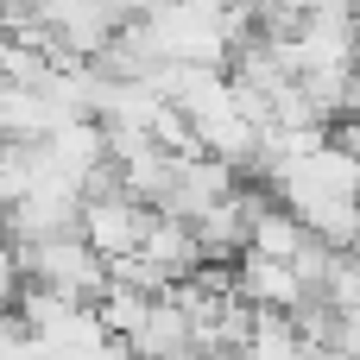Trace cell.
I'll return each instance as SVG.
<instances>
[{"mask_svg": "<svg viewBox=\"0 0 360 360\" xmlns=\"http://www.w3.org/2000/svg\"><path fill=\"white\" fill-rule=\"evenodd\" d=\"M19 278L38 285V291H57V297H76V304H101L114 266L82 240V228H63V234H38V240H19Z\"/></svg>", "mask_w": 360, "mask_h": 360, "instance_id": "1", "label": "cell"}, {"mask_svg": "<svg viewBox=\"0 0 360 360\" xmlns=\"http://www.w3.org/2000/svg\"><path fill=\"white\" fill-rule=\"evenodd\" d=\"M152 221H158V209L139 202L133 190H120V184L108 177V184H95V190L82 196V221H76V228H82V240H89L108 266H127V259H139Z\"/></svg>", "mask_w": 360, "mask_h": 360, "instance_id": "2", "label": "cell"}]
</instances>
